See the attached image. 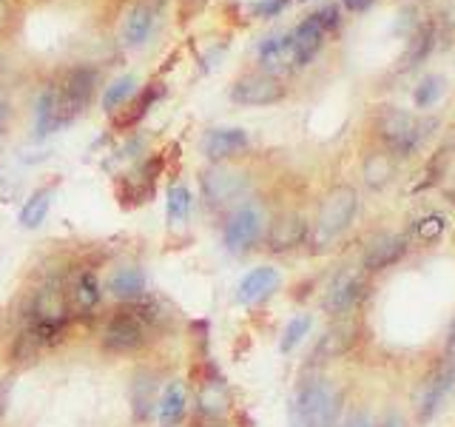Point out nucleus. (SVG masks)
Masks as SVG:
<instances>
[{"label": "nucleus", "instance_id": "nucleus-1", "mask_svg": "<svg viewBox=\"0 0 455 427\" xmlns=\"http://www.w3.org/2000/svg\"><path fill=\"white\" fill-rule=\"evenodd\" d=\"M435 125H438L435 120L416 117V114L402 109H381L373 117V132L381 140L384 151H390L393 157L416 154Z\"/></svg>", "mask_w": 455, "mask_h": 427}, {"label": "nucleus", "instance_id": "nucleus-2", "mask_svg": "<svg viewBox=\"0 0 455 427\" xmlns=\"http://www.w3.org/2000/svg\"><path fill=\"white\" fill-rule=\"evenodd\" d=\"M355 211H359V194L350 185H336L324 194L316 222H313V231L307 234L313 251H327L333 248V242L347 231Z\"/></svg>", "mask_w": 455, "mask_h": 427}, {"label": "nucleus", "instance_id": "nucleus-3", "mask_svg": "<svg viewBox=\"0 0 455 427\" xmlns=\"http://www.w3.org/2000/svg\"><path fill=\"white\" fill-rule=\"evenodd\" d=\"M341 410V393L327 379H307L296 388L291 402L293 427H333Z\"/></svg>", "mask_w": 455, "mask_h": 427}, {"label": "nucleus", "instance_id": "nucleus-4", "mask_svg": "<svg viewBox=\"0 0 455 427\" xmlns=\"http://www.w3.org/2000/svg\"><path fill=\"white\" fill-rule=\"evenodd\" d=\"M71 319L68 296L60 285H43L35 294L32 308H28V334L43 345V342H54L66 331V325Z\"/></svg>", "mask_w": 455, "mask_h": 427}, {"label": "nucleus", "instance_id": "nucleus-5", "mask_svg": "<svg viewBox=\"0 0 455 427\" xmlns=\"http://www.w3.org/2000/svg\"><path fill=\"white\" fill-rule=\"evenodd\" d=\"M97 89V71L89 66H75L68 68L63 80L52 85L54 94V106H57V120H60V128L68 125L71 120H77L80 114L89 109L92 97Z\"/></svg>", "mask_w": 455, "mask_h": 427}, {"label": "nucleus", "instance_id": "nucleus-6", "mask_svg": "<svg viewBox=\"0 0 455 427\" xmlns=\"http://www.w3.org/2000/svg\"><path fill=\"white\" fill-rule=\"evenodd\" d=\"M148 336H151V327L146 325V319L140 317L132 302H125V308L114 310L108 317V325L103 331V350L134 353L146 345Z\"/></svg>", "mask_w": 455, "mask_h": 427}, {"label": "nucleus", "instance_id": "nucleus-7", "mask_svg": "<svg viewBox=\"0 0 455 427\" xmlns=\"http://www.w3.org/2000/svg\"><path fill=\"white\" fill-rule=\"evenodd\" d=\"M367 296V274L362 268H341L336 270V277L331 279L322 299L324 313L331 317H350L359 308V302Z\"/></svg>", "mask_w": 455, "mask_h": 427}, {"label": "nucleus", "instance_id": "nucleus-8", "mask_svg": "<svg viewBox=\"0 0 455 427\" xmlns=\"http://www.w3.org/2000/svg\"><path fill=\"white\" fill-rule=\"evenodd\" d=\"M455 393V356H447V362H441L433 376L427 379L421 402H419V422H433Z\"/></svg>", "mask_w": 455, "mask_h": 427}, {"label": "nucleus", "instance_id": "nucleus-9", "mask_svg": "<svg viewBox=\"0 0 455 427\" xmlns=\"http://www.w3.org/2000/svg\"><path fill=\"white\" fill-rule=\"evenodd\" d=\"M288 89L274 75H245L234 83L231 100L236 106H274L284 100Z\"/></svg>", "mask_w": 455, "mask_h": 427}, {"label": "nucleus", "instance_id": "nucleus-10", "mask_svg": "<svg viewBox=\"0 0 455 427\" xmlns=\"http://www.w3.org/2000/svg\"><path fill=\"white\" fill-rule=\"evenodd\" d=\"M262 237V214L253 205H242L234 211V217L225 225V246L231 254L251 251Z\"/></svg>", "mask_w": 455, "mask_h": 427}, {"label": "nucleus", "instance_id": "nucleus-11", "mask_svg": "<svg viewBox=\"0 0 455 427\" xmlns=\"http://www.w3.org/2000/svg\"><path fill=\"white\" fill-rule=\"evenodd\" d=\"M355 342H359V322H355L353 317H339L324 331V336L316 342V348H313V359L316 362L341 359V356L353 350Z\"/></svg>", "mask_w": 455, "mask_h": 427}, {"label": "nucleus", "instance_id": "nucleus-12", "mask_svg": "<svg viewBox=\"0 0 455 427\" xmlns=\"http://www.w3.org/2000/svg\"><path fill=\"white\" fill-rule=\"evenodd\" d=\"M163 171V157H154V160H146L137 171L125 174L123 180H117V197L123 205H142L154 197V182Z\"/></svg>", "mask_w": 455, "mask_h": 427}, {"label": "nucleus", "instance_id": "nucleus-13", "mask_svg": "<svg viewBox=\"0 0 455 427\" xmlns=\"http://www.w3.org/2000/svg\"><path fill=\"white\" fill-rule=\"evenodd\" d=\"M407 248L410 246L404 234H379L376 239H370V246L362 254V270L364 274H379L384 268H393L395 262H402Z\"/></svg>", "mask_w": 455, "mask_h": 427}, {"label": "nucleus", "instance_id": "nucleus-14", "mask_svg": "<svg viewBox=\"0 0 455 427\" xmlns=\"http://www.w3.org/2000/svg\"><path fill=\"white\" fill-rule=\"evenodd\" d=\"M307 234H310V225L302 214H296V211L279 214V217L267 228V239H265L267 251H274V254L293 251L307 239Z\"/></svg>", "mask_w": 455, "mask_h": 427}, {"label": "nucleus", "instance_id": "nucleus-15", "mask_svg": "<svg viewBox=\"0 0 455 427\" xmlns=\"http://www.w3.org/2000/svg\"><path fill=\"white\" fill-rule=\"evenodd\" d=\"M199 185H203V197L208 199V205H228L231 199L242 197V191H245V177L217 165L205 171Z\"/></svg>", "mask_w": 455, "mask_h": 427}, {"label": "nucleus", "instance_id": "nucleus-16", "mask_svg": "<svg viewBox=\"0 0 455 427\" xmlns=\"http://www.w3.org/2000/svg\"><path fill=\"white\" fill-rule=\"evenodd\" d=\"M279 282H282V277H279L276 268L259 265V268H253L242 277L236 296H239L242 305H256V302H262V299H267L270 294H274L279 288Z\"/></svg>", "mask_w": 455, "mask_h": 427}, {"label": "nucleus", "instance_id": "nucleus-17", "mask_svg": "<svg viewBox=\"0 0 455 427\" xmlns=\"http://www.w3.org/2000/svg\"><path fill=\"white\" fill-rule=\"evenodd\" d=\"M203 149L205 157L213 163L231 160V157L248 149V132L245 128H213V132H208Z\"/></svg>", "mask_w": 455, "mask_h": 427}, {"label": "nucleus", "instance_id": "nucleus-18", "mask_svg": "<svg viewBox=\"0 0 455 427\" xmlns=\"http://www.w3.org/2000/svg\"><path fill=\"white\" fill-rule=\"evenodd\" d=\"M228 405H231V396H228L225 382L217 374L205 376L196 384V410L203 419H222Z\"/></svg>", "mask_w": 455, "mask_h": 427}, {"label": "nucleus", "instance_id": "nucleus-19", "mask_svg": "<svg viewBox=\"0 0 455 427\" xmlns=\"http://www.w3.org/2000/svg\"><path fill=\"white\" fill-rule=\"evenodd\" d=\"M322 40H324V28L319 26V20L305 18L299 23L293 32H291V43H293V66H307L313 57L319 54L322 49Z\"/></svg>", "mask_w": 455, "mask_h": 427}, {"label": "nucleus", "instance_id": "nucleus-20", "mask_svg": "<svg viewBox=\"0 0 455 427\" xmlns=\"http://www.w3.org/2000/svg\"><path fill=\"white\" fill-rule=\"evenodd\" d=\"M66 296H68L71 317H89L100 305V299H103V291H100V282L92 270H83L75 279V285H71V291H66Z\"/></svg>", "mask_w": 455, "mask_h": 427}, {"label": "nucleus", "instance_id": "nucleus-21", "mask_svg": "<svg viewBox=\"0 0 455 427\" xmlns=\"http://www.w3.org/2000/svg\"><path fill=\"white\" fill-rule=\"evenodd\" d=\"M128 399H132L134 419L148 422L154 410V399H156V376L151 370H137L132 379V388H128Z\"/></svg>", "mask_w": 455, "mask_h": 427}, {"label": "nucleus", "instance_id": "nucleus-22", "mask_svg": "<svg viewBox=\"0 0 455 427\" xmlns=\"http://www.w3.org/2000/svg\"><path fill=\"white\" fill-rule=\"evenodd\" d=\"M108 291L120 302H140L146 296V274L137 265H125L120 270H114V277L108 279Z\"/></svg>", "mask_w": 455, "mask_h": 427}, {"label": "nucleus", "instance_id": "nucleus-23", "mask_svg": "<svg viewBox=\"0 0 455 427\" xmlns=\"http://www.w3.org/2000/svg\"><path fill=\"white\" fill-rule=\"evenodd\" d=\"M259 60L267 71L293 68V43L291 35H270L259 46Z\"/></svg>", "mask_w": 455, "mask_h": 427}, {"label": "nucleus", "instance_id": "nucleus-24", "mask_svg": "<svg viewBox=\"0 0 455 427\" xmlns=\"http://www.w3.org/2000/svg\"><path fill=\"white\" fill-rule=\"evenodd\" d=\"M362 171H364V182L370 189H384L387 182H393L398 165L390 151H373V154H367Z\"/></svg>", "mask_w": 455, "mask_h": 427}, {"label": "nucleus", "instance_id": "nucleus-25", "mask_svg": "<svg viewBox=\"0 0 455 427\" xmlns=\"http://www.w3.org/2000/svg\"><path fill=\"white\" fill-rule=\"evenodd\" d=\"M52 197H54V185H46V189H37L32 197L26 199L20 208V225L23 228H37L46 220V214L52 208Z\"/></svg>", "mask_w": 455, "mask_h": 427}, {"label": "nucleus", "instance_id": "nucleus-26", "mask_svg": "<svg viewBox=\"0 0 455 427\" xmlns=\"http://www.w3.org/2000/svg\"><path fill=\"white\" fill-rule=\"evenodd\" d=\"M151 26H154V12L148 6H134L132 12H128L125 26H123L125 43H132V46H140V43L151 35Z\"/></svg>", "mask_w": 455, "mask_h": 427}, {"label": "nucleus", "instance_id": "nucleus-27", "mask_svg": "<svg viewBox=\"0 0 455 427\" xmlns=\"http://www.w3.org/2000/svg\"><path fill=\"white\" fill-rule=\"evenodd\" d=\"M185 413V391L180 382H171L165 393H163V402H160V422L163 427H174Z\"/></svg>", "mask_w": 455, "mask_h": 427}, {"label": "nucleus", "instance_id": "nucleus-28", "mask_svg": "<svg viewBox=\"0 0 455 427\" xmlns=\"http://www.w3.org/2000/svg\"><path fill=\"white\" fill-rule=\"evenodd\" d=\"M433 37H435L433 26H419L416 32L410 35V46H407V52H404V57H402V66H404V68L419 66V63L424 60V57L433 52Z\"/></svg>", "mask_w": 455, "mask_h": 427}, {"label": "nucleus", "instance_id": "nucleus-29", "mask_svg": "<svg viewBox=\"0 0 455 427\" xmlns=\"http://www.w3.org/2000/svg\"><path fill=\"white\" fill-rule=\"evenodd\" d=\"M35 120H37V137H46V134H52V132H57V128H60V120H57V106H54L52 85L37 97Z\"/></svg>", "mask_w": 455, "mask_h": 427}, {"label": "nucleus", "instance_id": "nucleus-30", "mask_svg": "<svg viewBox=\"0 0 455 427\" xmlns=\"http://www.w3.org/2000/svg\"><path fill=\"white\" fill-rule=\"evenodd\" d=\"M160 94H163V89H146V92H142V94L134 100L132 106H128V109L120 114V117H114V125H117V128H132L134 123H140L142 117H146V111L154 106V100L160 97Z\"/></svg>", "mask_w": 455, "mask_h": 427}, {"label": "nucleus", "instance_id": "nucleus-31", "mask_svg": "<svg viewBox=\"0 0 455 427\" xmlns=\"http://www.w3.org/2000/svg\"><path fill=\"white\" fill-rule=\"evenodd\" d=\"M444 77L441 75H427L416 89H412V103H416L419 109H430V106H435L438 100H441V94H444Z\"/></svg>", "mask_w": 455, "mask_h": 427}, {"label": "nucleus", "instance_id": "nucleus-32", "mask_svg": "<svg viewBox=\"0 0 455 427\" xmlns=\"http://www.w3.org/2000/svg\"><path fill=\"white\" fill-rule=\"evenodd\" d=\"M134 85H137V77L134 75H123V77H117L114 80L108 89H106V94H103V109L106 111H117V106H123L128 97L134 94Z\"/></svg>", "mask_w": 455, "mask_h": 427}, {"label": "nucleus", "instance_id": "nucleus-33", "mask_svg": "<svg viewBox=\"0 0 455 427\" xmlns=\"http://www.w3.org/2000/svg\"><path fill=\"white\" fill-rule=\"evenodd\" d=\"M191 214V191L185 185H171L168 189V222H182Z\"/></svg>", "mask_w": 455, "mask_h": 427}, {"label": "nucleus", "instance_id": "nucleus-34", "mask_svg": "<svg viewBox=\"0 0 455 427\" xmlns=\"http://www.w3.org/2000/svg\"><path fill=\"white\" fill-rule=\"evenodd\" d=\"M310 325H313V319L310 317H293L291 322H288V327H284V334H282V342H279V350L282 353H291L299 342H302L305 336H307V331H310Z\"/></svg>", "mask_w": 455, "mask_h": 427}, {"label": "nucleus", "instance_id": "nucleus-35", "mask_svg": "<svg viewBox=\"0 0 455 427\" xmlns=\"http://www.w3.org/2000/svg\"><path fill=\"white\" fill-rule=\"evenodd\" d=\"M447 231V217L444 214H427V217H421L419 222H416V237L421 239V242H435L441 234Z\"/></svg>", "mask_w": 455, "mask_h": 427}, {"label": "nucleus", "instance_id": "nucleus-36", "mask_svg": "<svg viewBox=\"0 0 455 427\" xmlns=\"http://www.w3.org/2000/svg\"><path fill=\"white\" fill-rule=\"evenodd\" d=\"M284 6H288V0H259V4H253V14L256 18H274Z\"/></svg>", "mask_w": 455, "mask_h": 427}, {"label": "nucleus", "instance_id": "nucleus-37", "mask_svg": "<svg viewBox=\"0 0 455 427\" xmlns=\"http://www.w3.org/2000/svg\"><path fill=\"white\" fill-rule=\"evenodd\" d=\"M313 18L319 20V26L324 28V32H331V28H336L339 26V6H324V9H319Z\"/></svg>", "mask_w": 455, "mask_h": 427}, {"label": "nucleus", "instance_id": "nucleus-38", "mask_svg": "<svg viewBox=\"0 0 455 427\" xmlns=\"http://www.w3.org/2000/svg\"><path fill=\"white\" fill-rule=\"evenodd\" d=\"M379 427H407L404 416L398 410H390V413H384V419L379 422Z\"/></svg>", "mask_w": 455, "mask_h": 427}, {"label": "nucleus", "instance_id": "nucleus-39", "mask_svg": "<svg viewBox=\"0 0 455 427\" xmlns=\"http://www.w3.org/2000/svg\"><path fill=\"white\" fill-rule=\"evenodd\" d=\"M341 427H376V424H373V419L367 416V413H353V416Z\"/></svg>", "mask_w": 455, "mask_h": 427}, {"label": "nucleus", "instance_id": "nucleus-40", "mask_svg": "<svg viewBox=\"0 0 455 427\" xmlns=\"http://www.w3.org/2000/svg\"><path fill=\"white\" fill-rule=\"evenodd\" d=\"M350 12H364V9H370L373 6V0H341Z\"/></svg>", "mask_w": 455, "mask_h": 427}, {"label": "nucleus", "instance_id": "nucleus-41", "mask_svg": "<svg viewBox=\"0 0 455 427\" xmlns=\"http://www.w3.org/2000/svg\"><path fill=\"white\" fill-rule=\"evenodd\" d=\"M447 356H455V319L450 322V331H447Z\"/></svg>", "mask_w": 455, "mask_h": 427}, {"label": "nucleus", "instance_id": "nucleus-42", "mask_svg": "<svg viewBox=\"0 0 455 427\" xmlns=\"http://www.w3.org/2000/svg\"><path fill=\"white\" fill-rule=\"evenodd\" d=\"M6 123H9V106L4 103V100H0V134L6 132Z\"/></svg>", "mask_w": 455, "mask_h": 427}, {"label": "nucleus", "instance_id": "nucleus-43", "mask_svg": "<svg viewBox=\"0 0 455 427\" xmlns=\"http://www.w3.org/2000/svg\"><path fill=\"white\" fill-rule=\"evenodd\" d=\"M4 14H6V0H0V20H4Z\"/></svg>", "mask_w": 455, "mask_h": 427}]
</instances>
